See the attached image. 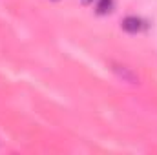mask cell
Instances as JSON below:
<instances>
[{
    "label": "cell",
    "instance_id": "1",
    "mask_svg": "<svg viewBox=\"0 0 157 155\" xmlns=\"http://www.w3.org/2000/svg\"><path fill=\"white\" fill-rule=\"evenodd\" d=\"M112 71L117 75L122 82H128V84H139V77L137 73L128 68V66H122V64H117V62H112Z\"/></svg>",
    "mask_w": 157,
    "mask_h": 155
},
{
    "label": "cell",
    "instance_id": "3",
    "mask_svg": "<svg viewBox=\"0 0 157 155\" xmlns=\"http://www.w3.org/2000/svg\"><path fill=\"white\" fill-rule=\"evenodd\" d=\"M113 9V0H99L97 4V13L99 15H106Z\"/></svg>",
    "mask_w": 157,
    "mask_h": 155
},
{
    "label": "cell",
    "instance_id": "4",
    "mask_svg": "<svg viewBox=\"0 0 157 155\" xmlns=\"http://www.w3.org/2000/svg\"><path fill=\"white\" fill-rule=\"evenodd\" d=\"M91 2H93V0H82V4H84V6H88V4H91Z\"/></svg>",
    "mask_w": 157,
    "mask_h": 155
},
{
    "label": "cell",
    "instance_id": "2",
    "mask_svg": "<svg viewBox=\"0 0 157 155\" xmlns=\"http://www.w3.org/2000/svg\"><path fill=\"white\" fill-rule=\"evenodd\" d=\"M141 28H143V22H141V18H137V17H126V18L122 20V29H124L126 33H139Z\"/></svg>",
    "mask_w": 157,
    "mask_h": 155
}]
</instances>
